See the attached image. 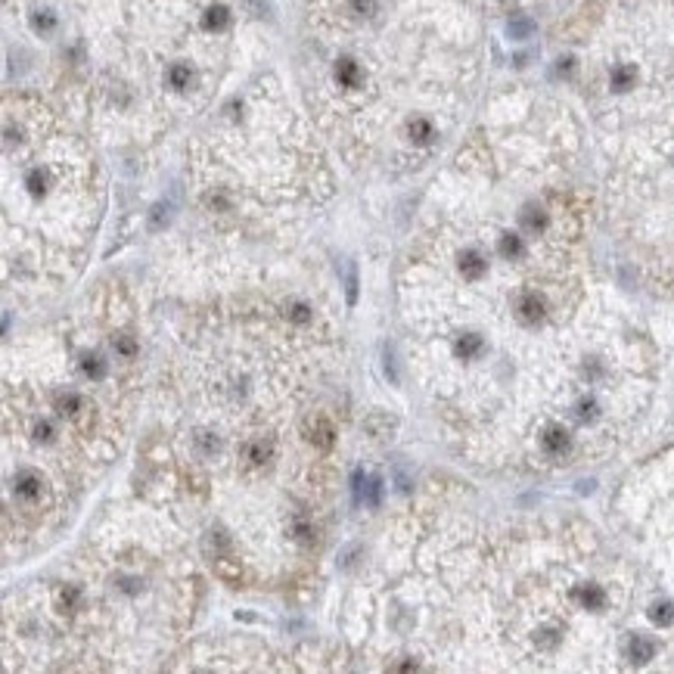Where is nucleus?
<instances>
[{
  "mask_svg": "<svg viewBox=\"0 0 674 674\" xmlns=\"http://www.w3.org/2000/svg\"><path fill=\"white\" fill-rule=\"evenodd\" d=\"M196 591L174 528L121 516L6 606L4 652L16 668H146L190 628Z\"/></svg>",
  "mask_w": 674,
  "mask_h": 674,
  "instance_id": "obj_3",
  "label": "nucleus"
},
{
  "mask_svg": "<svg viewBox=\"0 0 674 674\" xmlns=\"http://www.w3.org/2000/svg\"><path fill=\"white\" fill-rule=\"evenodd\" d=\"M329 351L302 302L240 298L196 314L162 367L143 500L190 516L227 507L212 563L289 582L317 553L339 479V420L320 401Z\"/></svg>",
  "mask_w": 674,
  "mask_h": 674,
  "instance_id": "obj_1",
  "label": "nucleus"
},
{
  "mask_svg": "<svg viewBox=\"0 0 674 674\" xmlns=\"http://www.w3.org/2000/svg\"><path fill=\"white\" fill-rule=\"evenodd\" d=\"M140 392L131 296L103 286L4 373V535L44 541L121 454Z\"/></svg>",
  "mask_w": 674,
  "mask_h": 674,
  "instance_id": "obj_2",
  "label": "nucleus"
}]
</instances>
